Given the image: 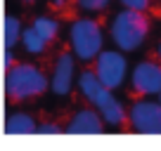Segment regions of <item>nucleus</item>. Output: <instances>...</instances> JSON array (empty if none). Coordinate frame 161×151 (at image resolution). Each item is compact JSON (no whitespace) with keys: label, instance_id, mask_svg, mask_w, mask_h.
Instances as JSON below:
<instances>
[{"label":"nucleus","instance_id":"f257e3e1","mask_svg":"<svg viewBox=\"0 0 161 151\" xmlns=\"http://www.w3.org/2000/svg\"><path fill=\"white\" fill-rule=\"evenodd\" d=\"M50 81L33 64H14L5 71V92L12 102H26L45 95Z\"/></svg>","mask_w":161,"mask_h":151},{"label":"nucleus","instance_id":"f03ea898","mask_svg":"<svg viewBox=\"0 0 161 151\" xmlns=\"http://www.w3.org/2000/svg\"><path fill=\"white\" fill-rule=\"evenodd\" d=\"M111 40L121 52H133L142 47L149 35V19L145 12L137 10H121L111 19Z\"/></svg>","mask_w":161,"mask_h":151},{"label":"nucleus","instance_id":"7ed1b4c3","mask_svg":"<svg viewBox=\"0 0 161 151\" xmlns=\"http://www.w3.org/2000/svg\"><path fill=\"white\" fill-rule=\"evenodd\" d=\"M69 45L74 57L80 61H92L104 47V31L95 19H76L69 26Z\"/></svg>","mask_w":161,"mask_h":151},{"label":"nucleus","instance_id":"20e7f679","mask_svg":"<svg viewBox=\"0 0 161 151\" xmlns=\"http://www.w3.org/2000/svg\"><path fill=\"white\" fill-rule=\"evenodd\" d=\"M95 61H97L95 73L104 87H109L114 92L116 87L123 85V81L128 76V61H126V57H123L121 50H104L102 47V52L95 57Z\"/></svg>","mask_w":161,"mask_h":151},{"label":"nucleus","instance_id":"39448f33","mask_svg":"<svg viewBox=\"0 0 161 151\" xmlns=\"http://www.w3.org/2000/svg\"><path fill=\"white\" fill-rule=\"evenodd\" d=\"M128 121L140 135H161V102L137 99L128 109Z\"/></svg>","mask_w":161,"mask_h":151},{"label":"nucleus","instance_id":"423d86ee","mask_svg":"<svg viewBox=\"0 0 161 151\" xmlns=\"http://www.w3.org/2000/svg\"><path fill=\"white\" fill-rule=\"evenodd\" d=\"M130 85L137 95L154 97L161 92V61L145 59L133 66L130 71Z\"/></svg>","mask_w":161,"mask_h":151},{"label":"nucleus","instance_id":"0eeeda50","mask_svg":"<svg viewBox=\"0 0 161 151\" xmlns=\"http://www.w3.org/2000/svg\"><path fill=\"white\" fill-rule=\"evenodd\" d=\"M47 81H50V90L55 92L57 97H66L71 90H74V83H76V57L71 55V52H64V55L57 57L52 76L47 78Z\"/></svg>","mask_w":161,"mask_h":151},{"label":"nucleus","instance_id":"6e6552de","mask_svg":"<svg viewBox=\"0 0 161 151\" xmlns=\"http://www.w3.org/2000/svg\"><path fill=\"white\" fill-rule=\"evenodd\" d=\"M64 132L66 135H100L104 132V121L97 109H78L64 125Z\"/></svg>","mask_w":161,"mask_h":151},{"label":"nucleus","instance_id":"1a4fd4ad","mask_svg":"<svg viewBox=\"0 0 161 151\" xmlns=\"http://www.w3.org/2000/svg\"><path fill=\"white\" fill-rule=\"evenodd\" d=\"M78 90H80V95L86 97L88 104H92L97 111H100L109 99H114L111 90L102 85V81L97 78L95 71H83V73H78Z\"/></svg>","mask_w":161,"mask_h":151},{"label":"nucleus","instance_id":"9d476101","mask_svg":"<svg viewBox=\"0 0 161 151\" xmlns=\"http://www.w3.org/2000/svg\"><path fill=\"white\" fill-rule=\"evenodd\" d=\"M36 125H38V123L33 121V116L21 113V111H14L5 121V132L7 135H36Z\"/></svg>","mask_w":161,"mask_h":151},{"label":"nucleus","instance_id":"9b49d317","mask_svg":"<svg viewBox=\"0 0 161 151\" xmlns=\"http://www.w3.org/2000/svg\"><path fill=\"white\" fill-rule=\"evenodd\" d=\"M100 116H102V121H104V125L119 128V125H123V123L128 121V111L123 109V104L114 97V99H109L100 109Z\"/></svg>","mask_w":161,"mask_h":151},{"label":"nucleus","instance_id":"f8f14e48","mask_svg":"<svg viewBox=\"0 0 161 151\" xmlns=\"http://www.w3.org/2000/svg\"><path fill=\"white\" fill-rule=\"evenodd\" d=\"M31 29H33L36 33H38L40 38H43V40H45L47 45H50V43L57 38L59 24H57V21L52 19V17H47V14H38V17L33 19V24H31Z\"/></svg>","mask_w":161,"mask_h":151},{"label":"nucleus","instance_id":"ddd939ff","mask_svg":"<svg viewBox=\"0 0 161 151\" xmlns=\"http://www.w3.org/2000/svg\"><path fill=\"white\" fill-rule=\"evenodd\" d=\"M19 43L24 45V50L29 52V55H43V52L47 50V43L40 38L38 33H36L33 29H21V38H19Z\"/></svg>","mask_w":161,"mask_h":151},{"label":"nucleus","instance_id":"4468645a","mask_svg":"<svg viewBox=\"0 0 161 151\" xmlns=\"http://www.w3.org/2000/svg\"><path fill=\"white\" fill-rule=\"evenodd\" d=\"M3 35H5V47H14L21 38V21L17 19L14 14L5 17V24H3Z\"/></svg>","mask_w":161,"mask_h":151},{"label":"nucleus","instance_id":"2eb2a0df","mask_svg":"<svg viewBox=\"0 0 161 151\" xmlns=\"http://www.w3.org/2000/svg\"><path fill=\"white\" fill-rule=\"evenodd\" d=\"M111 0H78V7L86 12H102L109 7Z\"/></svg>","mask_w":161,"mask_h":151},{"label":"nucleus","instance_id":"dca6fc26","mask_svg":"<svg viewBox=\"0 0 161 151\" xmlns=\"http://www.w3.org/2000/svg\"><path fill=\"white\" fill-rule=\"evenodd\" d=\"M59 132H64V128H62L59 123H52V121L36 125V135H59Z\"/></svg>","mask_w":161,"mask_h":151},{"label":"nucleus","instance_id":"f3484780","mask_svg":"<svg viewBox=\"0 0 161 151\" xmlns=\"http://www.w3.org/2000/svg\"><path fill=\"white\" fill-rule=\"evenodd\" d=\"M126 10H137V12H145L149 7V0H119Z\"/></svg>","mask_w":161,"mask_h":151},{"label":"nucleus","instance_id":"a211bd4d","mask_svg":"<svg viewBox=\"0 0 161 151\" xmlns=\"http://www.w3.org/2000/svg\"><path fill=\"white\" fill-rule=\"evenodd\" d=\"M3 57H5V71L10 69V66L17 64V61H14V52H12L10 47H5V55H3Z\"/></svg>","mask_w":161,"mask_h":151},{"label":"nucleus","instance_id":"6ab92c4d","mask_svg":"<svg viewBox=\"0 0 161 151\" xmlns=\"http://www.w3.org/2000/svg\"><path fill=\"white\" fill-rule=\"evenodd\" d=\"M156 57H159V61H161V43H159V47H156Z\"/></svg>","mask_w":161,"mask_h":151},{"label":"nucleus","instance_id":"aec40b11","mask_svg":"<svg viewBox=\"0 0 161 151\" xmlns=\"http://www.w3.org/2000/svg\"><path fill=\"white\" fill-rule=\"evenodd\" d=\"M156 97H159V102H161V92H159V95H156Z\"/></svg>","mask_w":161,"mask_h":151},{"label":"nucleus","instance_id":"412c9836","mask_svg":"<svg viewBox=\"0 0 161 151\" xmlns=\"http://www.w3.org/2000/svg\"><path fill=\"white\" fill-rule=\"evenodd\" d=\"M24 3H33V0H24Z\"/></svg>","mask_w":161,"mask_h":151}]
</instances>
